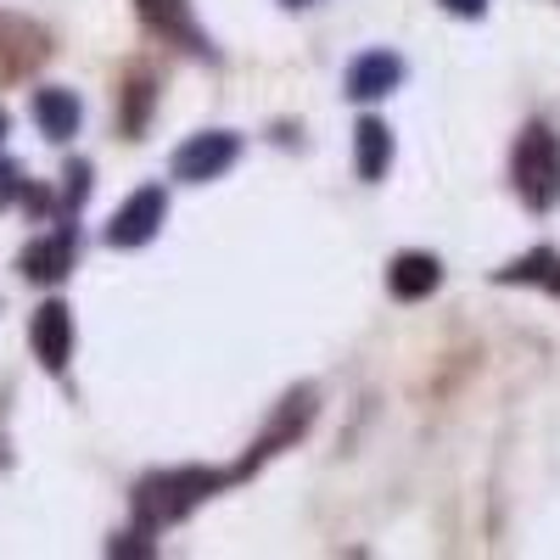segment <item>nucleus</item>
<instances>
[{"mask_svg":"<svg viewBox=\"0 0 560 560\" xmlns=\"http://www.w3.org/2000/svg\"><path fill=\"white\" fill-rule=\"evenodd\" d=\"M230 477L224 471H202V465H185V471H158L135 488V522L140 533H158V527H174L179 516H191V510L224 488Z\"/></svg>","mask_w":560,"mask_h":560,"instance_id":"1","label":"nucleus"},{"mask_svg":"<svg viewBox=\"0 0 560 560\" xmlns=\"http://www.w3.org/2000/svg\"><path fill=\"white\" fill-rule=\"evenodd\" d=\"M510 179H516V197L533 213H549L560 202V135L549 124H527L516 152H510Z\"/></svg>","mask_w":560,"mask_h":560,"instance_id":"2","label":"nucleus"},{"mask_svg":"<svg viewBox=\"0 0 560 560\" xmlns=\"http://www.w3.org/2000/svg\"><path fill=\"white\" fill-rule=\"evenodd\" d=\"M236 158H242V135H230V129L191 135V140H185V147L174 152V179H185V185H208V179H219Z\"/></svg>","mask_w":560,"mask_h":560,"instance_id":"3","label":"nucleus"},{"mask_svg":"<svg viewBox=\"0 0 560 560\" xmlns=\"http://www.w3.org/2000/svg\"><path fill=\"white\" fill-rule=\"evenodd\" d=\"M168 219V197H163V185H140V191L113 213L107 224V247H147L158 230Z\"/></svg>","mask_w":560,"mask_h":560,"instance_id":"4","label":"nucleus"},{"mask_svg":"<svg viewBox=\"0 0 560 560\" xmlns=\"http://www.w3.org/2000/svg\"><path fill=\"white\" fill-rule=\"evenodd\" d=\"M28 342H34L45 370H68V359H73V308L68 303H39L34 325H28Z\"/></svg>","mask_w":560,"mask_h":560,"instance_id":"5","label":"nucleus"},{"mask_svg":"<svg viewBox=\"0 0 560 560\" xmlns=\"http://www.w3.org/2000/svg\"><path fill=\"white\" fill-rule=\"evenodd\" d=\"M398 84H404V57L398 51H364L348 68V96L353 102H382Z\"/></svg>","mask_w":560,"mask_h":560,"instance_id":"6","label":"nucleus"},{"mask_svg":"<svg viewBox=\"0 0 560 560\" xmlns=\"http://www.w3.org/2000/svg\"><path fill=\"white\" fill-rule=\"evenodd\" d=\"M308 415H314V393H292L287 404H280V420H275V427H269V432L258 438V448H253V454H247V459L236 465V471H230V482H236V477H247L253 465H264V459H269V454H275L280 443H292V438H298V432L308 427Z\"/></svg>","mask_w":560,"mask_h":560,"instance_id":"7","label":"nucleus"},{"mask_svg":"<svg viewBox=\"0 0 560 560\" xmlns=\"http://www.w3.org/2000/svg\"><path fill=\"white\" fill-rule=\"evenodd\" d=\"M387 287H393V298L420 303V298H432L443 287V264L432 253H398L393 269H387Z\"/></svg>","mask_w":560,"mask_h":560,"instance_id":"8","label":"nucleus"},{"mask_svg":"<svg viewBox=\"0 0 560 560\" xmlns=\"http://www.w3.org/2000/svg\"><path fill=\"white\" fill-rule=\"evenodd\" d=\"M73 269V230H57V236H39L23 253V275L39 280V287H57V280Z\"/></svg>","mask_w":560,"mask_h":560,"instance_id":"9","label":"nucleus"},{"mask_svg":"<svg viewBox=\"0 0 560 560\" xmlns=\"http://www.w3.org/2000/svg\"><path fill=\"white\" fill-rule=\"evenodd\" d=\"M353 147H359V158H353L359 179H387V168H393V129L382 118H359Z\"/></svg>","mask_w":560,"mask_h":560,"instance_id":"10","label":"nucleus"},{"mask_svg":"<svg viewBox=\"0 0 560 560\" xmlns=\"http://www.w3.org/2000/svg\"><path fill=\"white\" fill-rule=\"evenodd\" d=\"M34 118H39V129L51 135V140H73L84 107H79L73 90H39V96H34Z\"/></svg>","mask_w":560,"mask_h":560,"instance_id":"11","label":"nucleus"},{"mask_svg":"<svg viewBox=\"0 0 560 560\" xmlns=\"http://www.w3.org/2000/svg\"><path fill=\"white\" fill-rule=\"evenodd\" d=\"M493 280H499V287H549V292L560 298V253L538 247V253H527V258H516V264H504Z\"/></svg>","mask_w":560,"mask_h":560,"instance_id":"12","label":"nucleus"},{"mask_svg":"<svg viewBox=\"0 0 560 560\" xmlns=\"http://www.w3.org/2000/svg\"><path fill=\"white\" fill-rule=\"evenodd\" d=\"M140 12H147V23H152L158 34H168V39H179V45H191V51H202V34H197L191 7H185V0H140Z\"/></svg>","mask_w":560,"mask_h":560,"instance_id":"13","label":"nucleus"},{"mask_svg":"<svg viewBox=\"0 0 560 560\" xmlns=\"http://www.w3.org/2000/svg\"><path fill=\"white\" fill-rule=\"evenodd\" d=\"M84 191H90V168L73 163V168H68V202H84Z\"/></svg>","mask_w":560,"mask_h":560,"instance_id":"14","label":"nucleus"},{"mask_svg":"<svg viewBox=\"0 0 560 560\" xmlns=\"http://www.w3.org/2000/svg\"><path fill=\"white\" fill-rule=\"evenodd\" d=\"M443 7H448L454 18H482V12H488V0H443Z\"/></svg>","mask_w":560,"mask_h":560,"instance_id":"15","label":"nucleus"},{"mask_svg":"<svg viewBox=\"0 0 560 560\" xmlns=\"http://www.w3.org/2000/svg\"><path fill=\"white\" fill-rule=\"evenodd\" d=\"M12 191H18V168H7V163H0V208L12 202Z\"/></svg>","mask_w":560,"mask_h":560,"instance_id":"16","label":"nucleus"},{"mask_svg":"<svg viewBox=\"0 0 560 560\" xmlns=\"http://www.w3.org/2000/svg\"><path fill=\"white\" fill-rule=\"evenodd\" d=\"M287 7H314V0H287Z\"/></svg>","mask_w":560,"mask_h":560,"instance_id":"17","label":"nucleus"},{"mask_svg":"<svg viewBox=\"0 0 560 560\" xmlns=\"http://www.w3.org/2000/svg\"><path fill=\"white\" fill-rule=\"evenodd\" d=\"M0 135H7V113H0Z\"/></svg>","mask_w":560,"mask_h":560,"instance_id":"18","label":"nucleus"}]
</instances>
